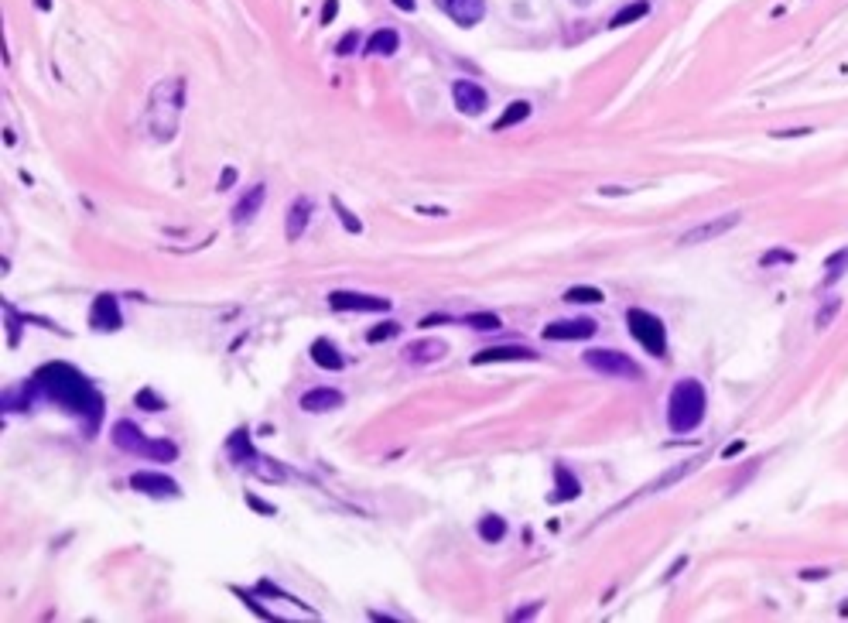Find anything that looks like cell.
<instances>
[{"instance_id": "ffe728a7", "label": "cell", "mask_w": 848, "mask_h": 623, "mask_svg": "<svg viewBox=\"0 0 848 623\" xmlns=\"http://www.w3.org/2000/svg\"><path fill=\"white\" fill-rule=\"evenodd\" d=\"M397 48H400V34H397L393 27H380V31H373V34L366 38V55H373V58L397 55Z\"/></svg>"}, {"instance_id": "7a4b0ae2", "label": "cell", "mask_w": 848, "mask_h": 623, "mask_svg": "<svg viewBox=\"0 0 848 623\" xmlns=\"http://www.w3.org/2000/svg\"><path fill=\"white\" fill-rule=\"evenodd\" d=\"M185 79L175 75V79H161L154 82L151 89V99H147V130L154 141H175L178 127H182V110H185Z\"/></svg>"}, {"instance_id": "cb8c5ba5", "label": "cell", "mask_w": 848, "mask_h": 623, "mask_svg": "<svg viewBox=\"0 0 848 623\" xmlns=\"http://www.w3.org/2000/svg\"><path fill=\"white\" fill-rule=\"evenodd\" d=\"M650 14V3L646 0H636V3H626L622 10H616L612 14V21H609V27H626V24H633V21H640V17H646Z\"/></svg>"}, {"instance_id": "52a82bcc", "label": "cell", "mask_w": 848, "mask_h": 623, "mask_svg": "<svg viewBox=\"0 0 848 623\" xmlns=\"http://www.w3.org/2000/svg\"><path fill=\"white\" fill-rule=\"evenodd\" d=\"M739 220H742V213H725V216H718V220L698 223L694 230H688V233H681V237H677V247H698V244L718 240V237H725L732 226H739Z\"/></svg>"}, {"instance_id": "d4e9b609", "label": "cell", "mask_w": 848, "mask_h": 623, "mask_svg": "<svg viewBox=\"0 0 848 623\" xmlns=\"http://www.w3.org/2000/svg\"><path fill=\"white\" fill-rule=\"evenodd\" d=\"M565 302H571V305H602L605 295L598 288H592V285H574V288L565 292Z\"/></svg>"}, {"instance_id": "8992f818", "label": "cell", "mask_w": 848, "mask_h": 623, "mask_svg": "<svg viewBox=\"0 0 848 623\" xmlns=\"http://www.w3.org/2000/svg\"><path fill=\"white\" fill-rule=\"evenodd\" d=\"M585 363H588L595 373H602V377L640 380V366H636L626 353H619V349H588V353H585Z\"/></svg>"}, {"instance_id": "f1b7e54d", "label": "cell", "mask_w": 848, "mask_h": 623, "mask_svg": "<svg viewBox=\"0 0 848 623\" xmlns=\"http://www.w3.org/2000/svg\"><path fill=\"white\" fill-rule=\"evenodd\" d=\"M838 312H842V298H828V302L818 309V315H814V329H818V332L832 329V322H835Z\"/></svg>"}, {"instance_id": "5b68a950", "label": "cell", "mask_w": 848, "mask_h": 623, "mask_svg": "<svg viewBox=\"0 0 848 623\" xmlns=\"http://www.w3.org/2000/svg\"><path fill=\"white\" fill-rule=\"evenodd\" d=\"M626 329L629 336L650 353V356H667V329L664 322L653 315V312H643V309H629L626 312Z\"/></svg>"}, {"instance_id": "44dd1931", "label": "cell", "mask_w": 848, "mask_h": 623, "mask_svg": "<svg viewBox=\"0 0 848 623\" xmlns=\"http://www.w3.org/2000/svg\"><path fill=\"white\" fill-rule=\"evenodd\" d=\"M581 497V483L574 480V473L568 469L565 462L555 466V504H568V500H578Z\"/></svg>"}, {"instance_id": "e0dca14e", "label": "cell", "mask_w": 848, "mask_h": 623, "mask_svg": "<svg viewBox=\"0 0 848 623\" xmlns=\"http://www.w3.org/2000/svg\"><path fill=\"white\" fill-rule=\"evenodd\" d=\"M264 199H267V185L261 182V185H254L237 206H233V223L237 226H243V223H254L257 220V213H261V206H264Z\"/></svg>"}, {"instance_id": "30bf717a", "label": "cell", "mask_w": 848, "mask_h": 623, "mask_svg": "<svg viewBox=\"0 0 848 623\" xmlns=\"http://www.w3.org/2000/svg\"><path fill=\"white\" fill-rule=\"evenodd\" d=\"M328 305L335 312H387L390 302L376 298V295H363V292H328Z\"/></svg>"}, {"instance_id": "ac0fdd59", "label": "cell", "mask_w": 848, "mask_h": 623, "mask_svg": "<svg viewBox=\"0 0 848 623\" xmlns=\"http://www.w3.org/2000/svg\"><path fill=\"white\" fill-rule=\"evenodd\" d=\"M308 220H311V199L298 196V199L291 202V209H287V226H284V233H287L291 244L301 240V233L308 230Z\"/></svg>"}, {"instance_id": "7c38bea8", "label": "cell", "mask_w": 848, "mask_h": 623, "mask_svg": "<svg viewBox=\"0 0 848 623\" xmlns=\"http://www.w3.org/2000/svg\"><path fill=\"white\" fill-rule=\"evenodd\" d=\"M89 325H93L96 332H117V329L123 325L120 305H117V298H113L110 292L96 295V302H93V309H89Z\"/></svg>"}, {"instance_id": "f6af8a7d", "label": "cell", "mask_w": 848, "mask_h": 623, "mask_svg": "<svg viewBox=\"0 0 848 623\" xmlns=\"http://www.w3.org/2000/svg\"><path fill=\"white\" fill-rule=\"evenodd\" d=\"M397 10H414V0H393Z\"/></svg>"}, {"instance_id": "5bb4252c", "label": "cell", "mask_w": 848, "mask_h": 623, "mask_svg": "<svg viewBox=\"0 0 848 623\" xmlns=\"http://www.w3.org/2000/svg\"><path fill=\"white\" fill-rule=\"evenodd\" d=\"M342 404H346V397H342V390H335V387H315V390L301 394V411H308V414L339 411Z\"/></svg>"}, {"instance_id": "ba28073f", "label": "cell", "mask_w": 848, "mask_h": 623, "mask_svg": "<svg viewBox=\"0 0 848 623\" xmlns=\"http://www.w3.org/2000/svg\"><path fill=\"white\" fill-rule=\"evenodd\" d=\"M452 96H455V110L465 113V117H479V113H486V106H489L486 89H483L479 82H472V79H455V82H452Z\"/></svg>"}, {"instance_id": "4316f807", "label": "cell", "mask_w": 848, "mask_h": 623, "mask_svg": "<svg viewBox=\"0 0 848 623\" xmlns=\"http://www.w3.org/2000/svg\"><path fill=\"white\" fill-rule=\"evenodd\" d=\"M503 534H507V521L500 514H486L479 521V538L483 541H503Z\"/></svg>"}, {"instance_id": "603a6c76", "label": "cell", "mask_w": 848, "mask_h": 623, "mask_svg": "<svg viewBox=\"0 0 848 623\" xmlns=\"http://www.w3.org/2000/svg\"><path fill=\"white\" fill-rule=\"evenodd\" d=\"M531 117V103L527 99H513L500 117H496V124H493V130H510V127H517V124H524Z\"/></svg>"}, {"instance_id": "484cf974", "label": "cell", "mask_w": 848, "mask_h": 623, "mask_svg": "<svg viewBox=\"0 0 848 623\" xmlns=\"http://www.w3.org/2000/svg\"><path fill=\"white\" fill-rule=\"evenodd\" d=\"M462 322L469 329H476V332H496V329H503L500 315H493V312H469V315H462Z\"/></svg>"}, {"instance_id": "b9f144b4", "label": "cell", "mask_w": 848, "mask_h": 623, "mask_svg": "<svg viewBox=\"0 0 848 623\" xmlns=\"http://www.w3.org/2000/svg\"><path fill=\"white\" fill-rule=\"evenodd\" d=\"M739 452H742V442H732V445H725V452H722V456H725V459H732V456H739Z\"/></svg>"}, {"instance_id": "7402d4cb", "label": "cell", "mask_w": 848, "mask_h": 623, "mask_svg": "<svg viewBox=\"0 0 848 623\" xmlns=\"http://www.w3.org/2000/svg\"><path fill=\"white\" fill-rule=\"evenodd\" d=\"M226 456H230L237 466H247L250 459H257V452H254V442H250V432H247V428H237V432L226 438Z\"/></svg>"}, {"instance_id": "ab89813d", "label": "cell", "mask_w": 848, "mask_h": 623, "mask_svg": "<svg viewBox=\"0 0 848 623\" xmlns=\"http://www.w3.org/2000/svg\"><path fill=\"white\" fill-rule=\"evenodd\" d=\"M811 134V127H801V130H780V134H773V137H808Z\"/></svg>"}, {"instance_id": "4fadbf2b", "label": "cell", "mask_w": 848, "mask_h": 623, "mask_svg": "<svg viewBox=\"0 0 848 623\" xmlns=\"http://www.w3.org/2000/svg\"><path fill=\"white\" fill-rule=\"evenodd\" d=\"M520 360L534 363V360H541V356H537L531 346H489V349H479V353L472 356L476 366H483V363H520Z\"/></svg>"}, {"instance_id": "8d00e7d4", "label": "cell", "mask_w": 848, "mask_h": 623, "mask_svg": "<svg viewBox=\"0 0 848 623\" xmlns=\"http://www.w3.org/2000/svg\"><path fill=\"white\" fill-rule=\"evenodd\" d=\"M335 14H339V0H325V7H322V27H328L335 21Z\"/></svg>"}, {"instance_id": "6da1fadb", "label": "cell", "mask_w": 848, "mask_h": 623, "mask_svg": "<svg viewBox=\"0 0 848 623\" xmlns=\"http://www.w3.org/2000/svg\"><path fill=\"white\" fill-rule=\"evenodd\" d=\"M31 380H34L38 394L48 397L51 404L65 408L75 418H89V435H96V428L103 421V397L96 394L89 377H82L69 363H45V366L34 370Z\"/></svg>"}, {"instance_id": "74e56055", "label": "cell", "mask_w": 848, "mask_h": 623, "mask_svg": "<svg viewBox=\"0 0 848 623\" xmlns=\"http://www.w3.org/2000/svg\"><path fill=\"white\" fill-rule=\"evenodd\" d=\"M233 182H237V168H226V172H223V178H219V192L233 189Z\"/></svg>"}, {"instance_id": "9c48e42d", "label": "cell", "mask_w": 848, "mask_h": 623, "mask_svg": "<svg viewBox=\"0 0 848 623\" xmlns=\"http://www.w3.org/2000/svg\"><path fill=\"white\" fill-rule=\"evenodd\" d=\"M130 490L144 493V497H182V486L165 476V473H151V469H141L130 476Z\"/></svg>"}, {"instance_id": "ee69618b", "label": "cell", "mask_w": 848, "mask_h": 623, "mask_svg": "<svg viewBox=\"0 0 848 623\" xmlns=\"http://www.w3.org/2000/svg\"><path fill=\"white\" fill-rule=\"evenodd\" d=\"M825 576H828L825 569H821V572H818V569H808V572H804V579H825Z\"/></svg>"}, {"instance_id": "277c9868", "label": "cell", "mask_w": 848, "mask_h": 623, "mask_svg": "<svg viewBox=\"0 0 848 623\" xmlns=\"http://www.w3.org/2000/svg\"><path fill=\"white\" fill-rule=\"evenodd\" d=\"M113 442H117V449H123V452H134V456H144V459H158V462H171V459H178V445L175 442H168V438H147L134 421H117L113 425Z\"/></svg>"}, {"instance_id": "60d3db41", "label": "cell", "mask_w": 848, "mask_h": 623, "mask_svg": "<svg viewBox=\"0 0 848 623\" xmlns=\"http://www.w3.org/2000/svg\"><path fill=\"white\" fill-rule=\"evenodd\" d=\"M684 565H688V559H684V555H681V559H677V562H674V565H670V569H667V576H664V579H674V576H677V572H681V569H684Z\"/></svg>"}, {"instance_id": "9a60e30c", "label": "cell", "mask_w": 848, "mask_h": 623, "mask_svg": "<svg viewBox=\"0 0 848 623\" xmlns=\"http://www.w3.org/2000/svg\"><path fill=\"white\" fill-rule=\"evenodd\" d=\"M445 353H448V346H445L441 339H414V342L404 346L400 356H404L407 363H414V366H424V363H438Z\"/></svg>"}, {"instance_id": "d6a6232c", "label": "cell", "mask_w": 848, "mask_h": 623, "mask_svg": "<svg viewBox=\"0 0 848 623\" xmlns=\"http://www.w3.org/2000/svg\"><path fill=\"white\" fill-rule=\"evenodd\" d=\"M359 41H363V38H359V31H346V34L339 38V45H335V55H342V58H346V55H352V51L359 48Z\"/></svg>"}, {"instance_id": "8fae6325", "label": "cell", "mask_w": 848, "mask_h": 623, "mask_svg": "<svg viewBox=\"0 0 848 623\" xmlns=\"http://www.w3.org/2000/svg\"><path fill=\"white\" fill-rule=\"evenodd\" d=\"M595 318H558L544 325V339L555 342H571V339H592L595 336Z\"/></svg>"}, {"instance_id": "836d02e7", "label": "cell", "mask_w": 848, "mask_h": 623, "mask_svg": "<svg viewBox=\"0 0 848 623\" xmlns=\"http://www.w3.org/2000/svg\"><path fill=\"white\" fill-rule=\"evenodd\" d=\"M760 261H763V264H794V250H784V247H777V250L763 254Z\"/></svg>"}, {"instance_id": "f546056e", "label": "cell", "mask_w": 848, "mask_h": 623, "mask_svg": "<svg viewBox=\"0 0 848 623\" xmlns=\"http://www.w3.org/2000/svg\"><path fill=\"white\" fill-rule=\"evenodd\" d=\"M332 206H335V213H339V220H342V226H346L349 233H363V223H359V216H356V213H349V209L342 206V199H332Z\"/></svg>"}, {"instance_id": "1f68e13d", "label": "cell", "mask_w": 848, "mask_h": 623, "mask_svg": "<svg viewBox=\"0 0 848 623\" xmlns=\"http://www.w3.org/2000/svg\"><path fill=\"white\" fill-rule=\"evenodd\" d=\"M393 336H400V325H397V322H383V325H373V329L366 332L370 342H383V339H393Z\"/></svg>"}, {"instance_id": "e575fe53", "label": "cell", "mask_w": 848, "mask_h": 623, "mask_svg": "<svg viewBox=\"0 0 848 623\" xmlns=\"http://www.w3.org/2000/svg\"><path fill=\"white\" fill-rule=\"evenodd\" d=\"M233 593H237V596H240V600H243V603H247V607H250V610H254V613L261 617V620H274V613H271V610H264V607H261V603H257L254 596H247L243 589H233Z\"/></svg>"}, {"instance_id": "3957f363", "label": "cell", "mask_w": 848, "mask_h": 623, "mask_svg": "<svg viewBox=\"0 0 848 623\" xmlns=\"http://www.w3.org/2000/svg\"><path fill=\"white\" fill-rule=\"evenodd\" d=\"M705 411H708V394L701 387V380L688 377V380H677L674 390H670V401H667V425L674 435H691L701 421H705Z\"/></svg>"}, {"instance_id": "83f0119b", "label": "cell", "mask_w": 848, "mask_h": 623, "mask_svg": "<svg viewBox=\"0 0 848 623\" xmlns=\"http://www.w3.org/2000/svg\"><path fill=\"white\" fill-rule=\"evenodd\" d=\"M698 462H701V459H691V462H684V466H677V469H670V473H667V476H660V480H657L653 486H646V493H657V490H664V486H670V483H677L681 476H688V473H694V469H698Z\"/></svg>"}, {"instance_id": "d6986e66", "label": "cell", "mask_w": 848, "mask_h": 623, "mask_svg": "<svg viewBox=\"0 0 848 623\" xmlns=\"http://www.w3.org/2000/svg\"><path fill=\"white\" fill-rule=\"evenodd\" d=\"M308 356H311L315 366H322V370H342V366H346V356L339 353V346H335L332 339H315L311 349H308Z\"/></svg>"}, {"instance_id": "4dcf8cb0", "label": "cell", "mask_w": 848, "mask_h": 623, "mask_svg": "<svg viewBox=\"0 0 848 623\" xmlns=\"http://www.w3.org/2000/svg\"><path fill=\"white\" fill-rule=\"evenodd\" d=\"M137 408H144V411H165V397H158L151 387H144V390H137Z\"/></svg>"}, {"instance_id": "d590c367", "label": "cell", "mask_w": 848, "mask_h": 623, "mask_svg": "<svg viewBox=\"0 0 848 623\" xmlns=\"http://www.w3.org/2000/svg\"><path fill=\"white\" fill-rule=\"evenodd\" d=\"M247 504H250V507H254L257 514H264V517H274V507H271V504H264L261 497H254V493H247Z\"/></svg>"}, {"instance_id": "2e32d148", "label": "cell", "mask_w": 848, "mask_h": 623, "mask_svg": "<svg viewBox=\"0 0 848 623\" xmlns=\"http://www.w3.org/2000/svg\"><path fill=\"white\" fill-rule=\"evenodd\" d=\"M438 3H441V10H445L455 24H462V27L479 24V21H483V10H486L483 0H438Z\"/></svg>"}, {"instance_id": "bcb514c9", "label": "cell", "mask_w": 848, "mask_h": 623, "mask_svg": "<svg viewBox=\"0 0 848 623\" xmlns=\"http://www.w3.org/2000/svg\"><path fill=\"white\" fill-rule=\"evenodd\" d=\"M574 3H578V7H588V3H592V0H574Z\"/></svg>"}, {"instance_id": "7bdbcfd3", "label": "cell", "mask_w": 848, "mask_h": 623, "mask_svg": "<svg viewBox=\"0 0 848 623\" xmlns=\"http://www.w3.org/2000/svg\"><path fill=\"white\" fill-rule=\"evenodd\" d=\"M441 322H448V315H428L421 325H441Z\"/></svg>"}, {"instance_id": "f35d334b", "label": "cell", "mask_w": 848, "mask_h": 623, "mask_svg": "<svg viewBox=\"0 0 848 623\" xmlns=\"http://www.w3.org/2000/svg\"><path fill=\"white\" fill-rule=\"evenodd\" d=\"M417 213H424V216H448V209H441V206H417Z\"/></svg>"}]
</instances>
